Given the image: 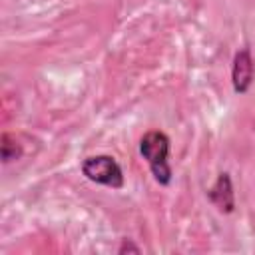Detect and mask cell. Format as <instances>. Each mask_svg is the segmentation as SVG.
I'll use <instances>...</instances> for the list:
<instances>
[{
  "label": "cell",
  "instance_id": "cell-1",
  "mask_svg": "<svg viewBox=\"0 0 255 255\" xmlns=\"http://www.w3.org/2000/svg\"><path fill=\"white\" fill-rule=\"evenodd\" d=\"M169 149L171 141L161 129H149L139 139V153L147 161L151 175L159 185H169L173 177L169 165Z\"/></svg>",
  "mask_w": 255,
  "mask_h": 255
},
{
  "label": "cell",
  "instance_id": "cell-2",
  "mask_svg": "<svg viewBox=\"0 0 255 255\" xmlns=\"http://www.w3.org/2000/svg\"><path fill=\"white\" fill-rule=\"evenodd\" d=\"M82 173L86 175V179L112 187V189H122L124 187V171L120 167V163L106 153L100 155H90L82 161Z\"/></svg>",
  "mask_w": 255,
  "mask_h": 255
},
{
  "label": "cell",
  "instance_id": "cell-3",
  "mask_svg": "<svg viewBox=\"0 0 255 255\" xmlns=\"http://www.w3.org/2000/svg\"><path fill=\"white\" fill-rule=\"evenodd\" d=\"M255 78V62L249 48H239L231 64V84L235 94H247Z\"/></svg>",
  "mask_w": 255,
  "mask_h": 255
},
{
  "label": "cell",
  "instance_id": "cell-4",
  "mask_svg": "<svg viewBox=\"0 0 255 255\" xmlns=\"http://www.w3.org/2000/svg\"><path fill=\"white\" fill-rule=\"evenodd\" d=\"M207 199L217 207L221 213H231L235 209V193H233V183L231 175L227 171H221L213 185L207 189Z\"/></svg>",
  "mask_w": 255,
  "mask_h": 255
},
{
  "label": "cell",
  "instance_id": "cell-5",
  "mask_svg": "<svg viewBox=\"0 0 255 255\" xmlns=\"http://www.w3.org/2000/svg\"><path fill=\"white\" fill-rule=\"evenodd\" d=\"M0 151H2V163H10L22 157V145L8 131H4L0 137Z\"/></svg>",
  "mask_w": 255,
  "mask_h": 255
},
{
  "label": "cell",
  "instance_id": "cell-6",
  "mask_svg": "<svg viewBox=\"0 0 255 255\" xmlns=\"http://www.w3.org/2000/svg\"><path fill=\"white\" fill-rule=\"evenodd\" d=\"M141 249L131 241V239H122V245L118 247V253L124 255V253H139Z\"/></svg>",
  "mask_w": 255,
  "mask_h": 255
}]
</instances>
